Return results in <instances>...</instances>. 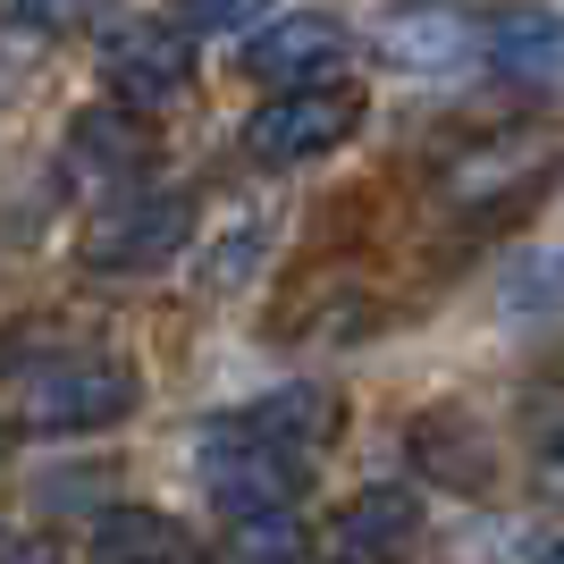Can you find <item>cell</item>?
I'll return each mask as SVG.
<instances>
[{
	"instance_id": "6da1fadb",
	"label": "cell",
	"mask_w": 564,
	"mask_h": 564,
	"mask_svg": "<svg viewBox=\"0 0 564 564\" xmlns=\"http://www.w3.org/2000/svg\"><path fill=\"white\" fill-rule=\"evenodd\" d=\"M135 413V371L118 354L68 346V354H18L0 371V422L25 438H76Z\"/></svg>"
},
{
	"instance_id": "7a4b0ae2",
	"label": "cell",
	"mask_w": 564,
	"mask_h": 564,
	"mask_svg": "<svg viewBox=\"0 0 564 564\" xmlns=\"http://www.w3.org/2000/svg\"><path fill=\"white\" fill-rule=\"evenodd\" d=\"M564 169V127L531 118V127H497V135L464 143L447 169H438V203L464 219H497V212H522L556 186Z\"/></svg>"
},
{
	"instance_id": "3957f363",
	"label": "cell",
	"mask_w": 564,
	"mask_h": 564,
	"mask_svg": "<svg viewBox=\"0 0 564 564\" xmlns=\"http://www.w3.org/2000/svg\"><path fill=\"white\" fill-rule=\"evenodd\" d=\"M186 236H194V194L127 186V194H110V203L85 219L76 261H85V270H110V279H143V270H161V261L186 253Z\"/></svg>"
},
{
	"instance_id": "277c9868",
	"label": "cell",
	"mask_w": 564,
	"mask_h": 564,
	"mask_svg": "<svg viewBox=\"0 0 564 564\" xmlns=\"http://www.w3.org/2000/svg\"><path fill=\"white\" fill-rule=\"evenodd\" d=\"M362 110H371V101H362V85H346V76H329V85H279V94L245 118V152H253L261 169L321 161V152H337V143L362 127Z\"/></svg>"
},
{
	"instance_id": "5b68a950",
	"label": "cell",
	"mask_w": 564,
	"mask_h": 564,
	"mask_svg": "<svg viewBox=\"0 0 564 564\" xmlns=\"http://www.w3.org/2000/svg\"><path fill=\"white\" fill-rule=\"evenodd\" d=\"M304 471L312 455H286L270 447V438H253V430H203V489L228 506V514H261V506H295L304 497Z\"/></svg>"
},
{
	"instance_id": "8992f818",
	"label": "cell",
	"mask_w": 564,
	"mask_h": 564,
	"mask_svg": "<svg viewBox=\"0 0 564 564\" xmlns=\"http://www.w3.org/2000/svg\"><path fill=\"white\" fill-rule=\"evenodd\" d=\"M194 25H118L101 34V76H110L118 101H135V110H169V101H186L194 85Z\"/></svg>"
},
{
	"instance_id": "52a82bcc",
	"label": "cell",
	"mask_w": 564,
	"mask_h": 564,
	"mask_svg": "<svg viewBox=\"0 0 564 564\" xmlns=\"http://www.w3.org/2000/svg\"><path fill=\"white\" fill-rule=\"evenodd\" d=\"M346 59H354V34L329 9H286L245 43V68L261 85H329V76H346Z\"/></svg>"
},
{
	"instance_id": "ba28073f",
	"label": "cell",
	"mask_w": 564,
	"mask_h": 564,
	"mask_svg": "<svg viewBox=\"0 0 564 564\" xmlns=\"http://www.w3.org/2000/svg\"><path fill=\"white\" fill-rule=\"evenodd\" d=\"M68 169L85 186H135L143 169H152V110L135 101H94V110L68 118Z\"/></svg>"
},
{
	"instance_id": "9c48e42d",
	"label": "cell",
	"mask_w": 564,
	"mask_h": 564,
	"mask_svg": "<svg viewBox=\"0 0 564 564\" xmlns=\"http://www.w3.org/2000/svg\"><path fill=\"white\" fill-rule=\"evenodd\" d=\"M337 564H397L404 547L422 540V497L404 489V480H379V489H362L337 514Z\"/></svg>"
},
{
	"instance_id": "30bf717a",
	"label": "cell",
	"mask_w": 564,
	"mask_h": 564,
	"mask_svg": "<svg viewBox=\"0 0 564 564\" xmlns=\"http://www.w3.org/2000/svg\"><path fill=\"white\" fill-rule=\"evenodd\" d=\"M228 422L253 430V438H270V447H286V455H321V447L337 438V422H346V404H337V388L304 379V388H279V397L236 404Z\"/></svg>"
},
{
	"instance_id": "8fae6325",
	"label": "cell",
	"mask_w": 564,
	"mask_h": 564,
	"mask_svg": "<svg viewBox=\"0 0 564 564\" xmlns=\"http://www.w3.org/2000/svg\"><path fill=\"white\" fill-rule=\"evenodd\" d=\"M489 68L514 94H564V18L556 9H514L489 25Z\"/></svg>"
},
{
	"instance_id": "7c38bea8",
	"label": "cell",
	"mask_w": 564,
	"mask_h": 564,
	"mask_svg": "<svg viewBox=\"0 0 564 564\" xmlns=\"http://www.w3.org/2000/svg\"><path fill=\"white\" fill-rule=\"evenodd\" d=\"M94 564H194V540H186V522H177V514H152V506H101Z\"/></svg>"
},
{
	"instance_id": "4fadbf2b",
	"label": "cell",
	"mask_w": 564,
	"mask_h": 564,
	"mask_svg": "<svg viewBox=\"0 0 564 564\" xmlns=\"http://www.w3.org/2000/svg\"><path fill=\"white\" fill-rule=\"evenodd\" d=\"M464 51H471V25L455 9H397L388 34H379V59L404 76H447Z\"/></svg>"
},
{
	"instance_id": "5bb4252c",
	"label": "cell",
	"mask_w": 564,
	"mask_h": 564,
	"mask_svg": "<svg viewBox=\"0 0 564 564\" xmlns=\"http://www.w3.org/2000/svg\"><path fill=\"white\" fill-rule=\"evenodd\" d=\"M228 564H304V522H295V506L228 514Z\"/></svg>"
},
{
	"instance_id": "9a60e30c",
	"label": "cell",
	"mask_w": 564,
	"mask_h": 564,
	"mask_svg": "<svg viewBox=\"0 0 564 564\" xmlns=\"http://www.w3.org/2000/svg\"><path fill=\"white\" fill-rule=\"evenodd\" d=\"M413 455H422V471H438V480H455V489H480V480H489V455L464 447L447 413H438L430 430H413Z\"/></svg>"
},
{
	"instance_id": "2e32d148",
	"label": "cell",
	"mask_w": 564,
	"mask_h": 564,
	"mask_svg": "<svg viewBox=\"0 0 564 564\" xmlns=\"http://www.w3.org/2000/svg\"><path fill=\"white\" fill-rule=\"evenodd\" d=\"M564 304V253H522L506 270V312H556Z\"/></svg>"
},
{
	"instance_id": "e0dca14e",
	"label": "cell",
	"mask_w": 564,
	"mask_h": 564,
	"mask_svg": "<svg viewBox=\"0 0 564 564\" xmlns=\"http://www.w3.org/2000/svg\"><path fill=\"white\" fill-rule=\"evenodd\" d=\"M0 25H9V34H34V43H51V34L85 25V0H0Z\"/></svg>"
},
{
	"instance_id": "ac0fdd59",
	"label": "cell",
	"mask_w": 564,
	"mask_h": 564,
	"mask_svg": "<svg viewBox=\"0 0 564 564\" xmlns=\"http://www.w3.org/2000/svg\"><path fill=\"white\" fill-rule=\"evenodd\" d=\"M279 9V0H177V25H194V34H245V25H261Z\"/></svg>"
},
{
	"instance_id": "d6986e66",
	"label": "cell",
	"mask_w": 564,
	"mask_h": 564,
	"mask_svg": "<svg viewBox=\"0 0 564 564\" xmlns=\"http://www.w3.org/2000/svg\"><path fill=\"white\" fill-rule=\"evenodd\" d=\"M0 564H68V547H51V540H0Z\"/></svg>"
},
{
	"instance_id": "ffe728a7",
	"label": "cell",
	"mask_w": 564,
	"mask_h": 564,
	"mask_svg": "<svg viewBox=\"0 0 564 564\" xmlns=\"http://www.w3.org/2000/svg\"><path fill=\"white\" fill-rule=\"evenodd\" d=\"M540 480H547V489H556V497H564V438H556V447H547V455H540Z\"/></svg>"
},
{
	"instance_id": "44dd1931",
	"label": "cell",
	"mask_w": 564,
	"mask_h": 564,
	"mask_svg": "<svg viewBox=\"0 0 564 564\" xmlns=\"http://www.w3.org/2000/svg\"><path fill=\"white\" fill-rule=\"evenodd\" d=\"M18 101V51H0V110Z\"/></svg>"
},
{
	"instance_id": "7402d4cb",
	"label": "cell",
	"mask_w": 564,
	"mask_h": 564,
	"mask_svg": "<svg viewBox=\"0 0 564 564\" xmlns=\"http://www.w3.org/2000/svg\"><path fill=\"white\" fill-rule=\"evenodd\" d=\"M547 564H564V540H556V556H547Z\"/></svg>"
},
{
	"instance_id": "603a6c76",
	"label": "cell",
	"mask_w": 564,
	"mask_h": 564,
	"mask_svg": "<svg viewBox=\"0 0 564 564\" xmlns=\"http://www.w3.org/2000/svg\"><path fill=\"white\" fill-rule=\"evenodd\" d=\"M0 438H9V422H0Z\"/></svg>"
}]
</instances>
